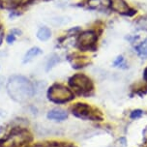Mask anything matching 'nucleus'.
I'll list each match as a JSON object with an SVG mask.
<instances>
[{
    "instance_id": "obj_1",
    "label": "nucleus",
    "mask_w": 147,
    "mask_h": 147,
    "mask_svg": "<svg viewBox=\"0 0 147 147\" xmlns=\"http://www.w3.org/2000/svg\"><path fill=\"white\" fill-rule=\"evenodd\" d=\"M7 92L17 103H25L35 94V87L27 78L20 75H14L7 81Z\"/></svg>"
},
{
    "instance_id": "obj_2",
    "label": "nucleus",
    "mask_w": 147,
    "mask_h": 147,
    "mask_svg": "<svg viewBox=\"0 0 147 147\" xmlns=\"http://www.w3.org/2000/svg\"><path fill=\"white\" fill-rule=\"evenodd\" d=\"M69 85L80 96H90L94 91L93 81L84 74H76L69 78Z\"/></svg>"
},
{
    "instance_id": "obj_3",
    "label": "nucleus",
    "mask_w": 147,
    "mask_h": 147,
    "mask_svg": "<svg viewBox=\"0 0 147 147\" xmlns=\"http://www.w3.org/2000/svg\"><path fill=\"white\" fill-rule=\"evenodd\" d=\"M71 111L76 117L91 121H103V112L99 109L89 106L88 104L77 103L71 107Z\"/></svg>"
},
{
    "instance_id": "obj_4",
    "label": "nucleus",
    "mask_w": 147,
    "mask_h": 147,
    "mask_svg": "<svg viewBox=\"0 0 147 147\" xmlns=\"http://www.w3.org/2000/svg\"><path fill=\"white\" fill-rule=\"evenodd\" d=\"M74 92L60 83H54L48 90V99L54 104H66L74 100Z\"/></svg>"
},
{
    "instance_id": "obj_5",
    "label": "nucleus",
    "mask_w": 147,
    "mask_h": 147,
    "mask_svg": "<svg viewBox=\"0 0 147 147\" xmlns=\"http://www.w3.org/2000/svg\"><path fill=\"white\" fill-rule=\"evenodd\" d=\"M97 35L94 31L87 30L83 31L78 35L77 39L78 48L82 51H95L97 43Z\"/></svg>"
},
{
    "instance_id": "obj_6",
    "label": "nucleus",
    "mask_w": 147,
    "mask_h": 147,
    "mask_svg": "<svg viewBox=\"0 0 147 147\" xmlns=\"http://www.w3.org/2000/svg\"><path fill=\"white\" fill-rule=\"evenodd\" d=\"M31 140V135L25 130H18L8 136L5 140V145L7 147H18L22 144L28 143Z\"/></svg>"
},
{
    "instance_id": "obj_7",
    "label": "nucleus",
    "mask_w": 147,
    "mask_h": 147,
    "mask_svg": "<svg viewBox=\"0 0 147 147\" xmlns=\"http://www.w3.org/2000/svg\"><path fill=\"white\" fill-rule=\"evenodd\" d=\"M31 1L32 0H0V7L6 10H14Z\"/></svg>"
},
{
    "instance_id": "obj_8",
    "label": "nucleus",
    "mask_w": 147,
    "mask_h": 147,
    "mask_svg": "<svg viewBox=\"0 0 147 147\" xmlns=\"http://www.w3.org/2000/svg\"><path fill=\"white\" fill-rule=\"evenodd\" d=\"M110 7L113 11L121 14L128 15V12L130 11V8L124 0H110Z\"/></svg>"
},
{
    "instance_id": "obj_9",
    "label": "nucleus",
    "mask_w": 147,
    "mask_h": 147,
    "mask_svg": "<svg viewBox=\"0 0 147 147\" xmlns=\"http://www.w3.org/2000/svg\"><path fill=\"white\" fill-rule=\"evenodd\" d=\"M47 117L51 120H54V121H63L68 117V112L61 109H53L48 112Z\"/></svg>"
},
{
    "instance_id": "obj_10",
    "label": "nucleus",
    "mask_w": 147,
    "mask_h": 147,
    "mask_svg": "<svg viewBox=\"0 0 147 147\" xmlns=\"http://www.w3.org/2000/svg\"><path fill=\"white\" fill-rule=\"evenodd\" d=\"M87 3L91 9L102 11L110 6V0H88Z\"/></svg>"
},
{
    "instance_id": "obj_11",
    "label": "nucleus",
    "mask_w": 147,
    "mask_h": 147,
    "mask_svg": "<svg viewBox=\"0 0 147 147\" xmlns=\"http://www.w3.org/2000/svg\"><path fill=\"white\" fill-rule=\"evenodd\" d=\"M42 52L43 51H42V49L40 48H38V47H33V48L29 49L26 51V53L24 54V56H23L22 62L24 63V64L31 62L34 58H36L38 55H40Z\"/></svg>"
},
{
    "instance_id": "obj_12",
    "label": "nucleus",
    "mask_w": 147,
    "mask_h": 147,
    "mask_svg": "<svg viewBox=\"0 0 147 147\" xmlns=\"http://www.w3.org/2000/svg\"><path fill=\"white\" fill-rule=\"evenodd\" d=\"M51 31L49 27L43 26V27L39 28V30L37 31V38L42 42L48 41L49 39H51Z\"/></svg>"
},
{
    "instance_id": "obj_13",
    "label": "nucleus",
    "mask_w": 147,
    "mask_h": 147,
    "mask_svg": "<svg viewBox=\"0 0 147 147\" xmlns=\"http://www.w3.org/2000/svg\"><path fill=\"white\" fill-rule=\"evenodd\" d=\"M138 55L142 58H147V40L142 42L140 45H138L136 48Z\"/></svg>"
},
{
    "instance_id": "obj_14",
    "label": "nucleus",
    "mask_w": 147,
    "mask_h": 147,
    "mask_svg": "<svg viewBox=\"0 0 147 147\" xmlns=\"http://www.w3.org/2000/svg\"><path fill=\"white\" fill-rule=\"evenodd\" d=\"M60 61V59H59V57H58V55H56V54H52L51 57H49V61L48 63H47V68H46V70H47V72H49V70L52 69L55 65L57 64Z\"/></svg>"
},
{
    "instance_id": "obj_15",
    "label": "nucleus",
    "mask_w": 147,
    "mask_h": 147,
    "mask_svg": "<svg viewBox=\"0 0 147 147\" xmlns=\"http://www.w3.org/2000/svg\"><path fill=\"white\" fill-rule=\"evenodd\" d=\"M142 114H143L142 110L136 109V110H133V111L131 112L130 117L132 118V119H138V118H140L141 116H142Z\"/></svg>"
},
{
    "instance_id": "obj_16",
    "label": "nucleus",
    "mask_w": 147,
    "mask_h": 147,
    "mask_svg": "<svg viewBox=\"0 0 147 147\" xmlns=\"http://www.w3.org/2000/svg\"><path fill=\"white\" fill-rule=\"evenodd\" d=\"M16 39H17V35L13 33L12 31H10L9 34H8V35L6 36V41H7V43L9 44V45H11V44L14 43V42L16 41Z\"/></svg>"
},
{
    "instance_id": "obj_17",
    "label": "nucleus",
    "mask_w": 147,
    "mask_h": 147,
    "mask_svg": "<svg viewBox=\"0 0 147 147\" xmlns=\"http://www.w3.org/2000/svg\"><path fill=\"white\" fill-rule=\"evenodd\" d=\"M113 65L115 67H121L122 65H124V58H123V56H118L117 59L114 61Z\"/></svg>"
},
{
    "instance_id": "obj_18",
    "label": "nucleus",
    "mask_w": 147,
    "mask_h": 147,
    "mask_svg": "<svg viewBox=\"0 0 147 147\" xmlns=\"http://www.w3.org/2000/svg\"><path fill=\"white\" fill-rule=\"evenodd\" d=\"M4 30L2 29V27L0 26V46H1V44L3 43V40H4Z\"/></svg>"
},
{
    "instance_id": "obj_19",
    "label": "nucleus",
    "mask_w": 147,
    "mask_h": 147,
    "mask_svg": "<svg viewBox=\"0 0 147 147\" xmlns=\"http://www.w3.org/2000/svg\"><path fill=\"white\" fill-rule=\"evenodd\" d=\"M4 81H5V78L3 77H0V89L4 86Z\"/></svg>"
},
{
    "instance_id": "obj_20",
    "label": "nucleus",
    "mask_w": 147,
    "mask_h": 147,
    "mask_svg": "<svg viewBox=\"0 0 147 147\" xmlns=\"http://www.w3.org/2000/svg\"><path fill=\"white\" fill-rule=\"evenodd\" d=\"M143 80L145 82H147V67L145 68V70H144V72H143Z\"/></svg>"
}]
</instances>
